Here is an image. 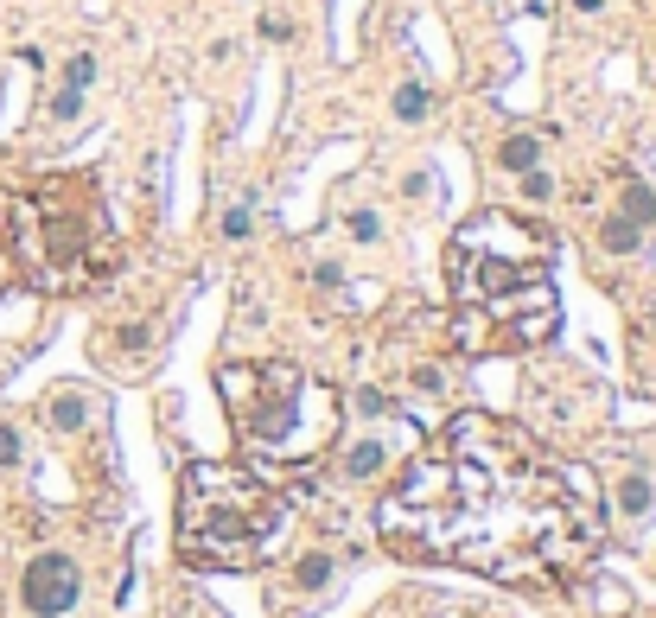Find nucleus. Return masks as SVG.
Instances as JSON below:
<instances>
[{"instance_id":"obj_4","label":"nucleus","mask_w":656,"mask_h":618,"mask_svg":"<svg viewBox=\"0 0 656 618\" xmlns=\"http://www.w3.org/2000/svg\"><path fill=\"white\" fill-rule=\"evenodd\" d=\"M223 408H230V434L243 440L255 466H319L338 446L344 427V396L319 383L300 364H223L217 370Z\"/></svg>"},{"instance_id":"obj_20","label":"nucleus","mask_w":656,"mask_h":618,"mask_svg":"<svg viewBox=\"0 0 656 618\" xmlns=\"http://www.w3.org/2000/svg\"><path fill=\"white\" fill-rule=\"evenodd\" d=\"M77 115H83V90H71V83H58V96H51V122H77Z\"/></svg>"},{"instance_id":"obj_16","label":"nucleus","mask_w":656,"mask_h":618,"mask_svg":"<svg viewBox=\"0 0 656 618\" xmlns=\"http://www.w3.org/2000/svg\"><path fill=\"white\" fill-rule=\"evenodd\" d=\"M344 236H351V243H364V249H376V243H383V217H376L370 204H364V211L344 217Z\"/></svg>"},{"instance_id":"obj_24","label":"nucleus","mask_w":656,"mask_h":618,"mask_svg":"<svg viewBox=\"0 0 656 618\" xmlns=\"http://www.w3.org/2000/svg\"><path fill=\"white\" fill-rule=\"evenodd\" d=\"M262 39H268V45H281V39H293V26L281 20V13H262Z\"/></svg>"},{"instance_id":"obj_23","label":"nucleus","mask_w":656,"mask_h":618,"mask_svg":"<svg viewBox=\"0 0 656 618\" xmlns=\"http://www.w3.org/2000/svg\"><path fill=\"white\" fill-rule=\"evenodd\" d=\"M7 466H20V434L0 421V472H7Z\"/></svg>"},{"instance_id":"obj_26","label":"nucleus","mask_w":656,"mask_h":618,"mask_svg":"<svg viewBox=\"0 0 656 618\" xmlns=\"http://www.w3.org/2000/svg\"><path fill=\"white\" fill-rule=\"evenodd\" d=\"M574 7H580V13H593V7H599V0H574Z\"/></svg>"},{"instance_id":"obj_11","label":"nucleus","mask_w":656,"mask_h":618,"mask_svg":"<svg viewBox=\"0 0 656 618\" xmlns=\"http://www.w3.org/2000/svg\"><path fill=\"white\" fill-rule=\"evenodd\" d=\"M599 243H606L612 255H631L637 243H644V223H631L625 211H606V223H599Z\"/></svg>"},{"instance_id":"obj_9","label":"nucleus","mask_w":656,"mask_h":618,"mask_svg":"<svg viewBox=\"0 0 656 618\" xmlns=\"http://www.w3.org/2000/svg\"><path fill=\"white\" fill-rule=\"evenodd\" d=\"M491 166L497 173H529V166H542V134H510V141H497V153H491Z\"/></svg>"},{"instance_id":"obj_12","label":"nucleus","mask_w":656,"mask_h":618,"mask_svg":"<svg viewBox=\"0 0 656 618\" xmlns=\"http://www.w3.org/2000/svg\"><path fill=\"white\" fill-rule=\"evenodd\" d=\"M389 115L402 128H414V122H427V83H402V90L389 96Z\"/></svg>"},{"instance_id":"obj_19","label":"nucleus","mask_w":656,"mask_h":618,"mask_svg":"<svg viewBox=\"0 0 656 618\" xmlns=\"http://www.w3.org/2000/svg\"><path fill=\"white\" fill-rule=\"evenodd\" d=\"M249 230H255V204H249V198H236L230 211H223V236H230V243H243Z\"/></svg>"},{"instance_id":"obj_25","label":"nucleus","mask_w":656,"mask_h":618,"mask_svg":"<svg viewBox=\"0 0 656 618\" xmlns=\"http://www.w3.org/2000/svg\"><path fill=\"white\" fill-rule=\"evenodd\" d=\"M13 287V249H7V230H0V294Z\"/></svg>"},{"instance_id":"obj_8","label":"nucleus","mask_w":656,"mask_h":618,"mask_svg":"<svg viewBox=\"0 0 656 618\" xmlns=\"http://www.w3.org/2000/svg\"><path fill=\"white\" fill-rule=\"evenodd\" d=\"M96 415V396H83V389H51V402H45V421H51V434H83Z\"/></svg>"},{"instance_id":"obj_21","label":"nucleus","mask_w":656,"mask_h":618,"mask_svg":"<svg viewBox=\"0 0 656 618\" xmlns=\"http://www.w3.org/2000/svg\"><path fill=\"white\" fill-rule=\"evenodd\" d=\"M64 83H71V90H90V83H96V58H90V51H77V58L64 64Z\"/></svg>"},{"instance_id":"obj_7","label":"nucleus","mask_w":656,"mask_h":618,"mask_svg":"<svg viewBox=\"0 0 656 618\" xmlns=\"http://www.w3.org/2000/svg\"><path fill=\"white\" fill-rule=\"evenodd\" d=\"M408 446H421V440H414V427H402V421L383 427V421H376L370 434H357V440L338 453V478H344V485H370V478H383L395 459L408 453Z\"/></svg>"},{"instance_id":"obj_18","label":"nucleus","mask_w":656,"mask_h":618,"mask_svg":"<svg viewBox=\"0 0 656 618\" xmlns=\"http://www.w3.org/2000/svg\"><path fill=\"white\" fill-rule=\"evenodd\" d=\"M523 179V204H548L555 198V173H548V166H529V173H516Z\"/></svg>"},{"instance_id":"obj_3","label":"nucleus","mask_w":656,"mask_h":618,"mask_svg":"<svg viewBox=\"0 0 656 618\" xmlns=\"http://www.w3.org/2000/svg\"><path fill=\"white\" fill-rule=\"evenodd\" d=\"M0 230L13 249V274L39 294H83L96 274L115 268V230L96 173H45L0 211Z\"/></svg>"},{"instance_id":"obj_2","label":"nucleus","mask_w":656,"mask_h":618,"mask_svg":"<svg viewBox=\"0 0 656 618\" xmlns=\"http://www.w3.org/2000/svg\"><path fill=\"white\" fill-rule=\"evenodd\" d=\"M548 249L555 236L504 204H485L453 230L446 281H453V345L465 357L529 351L555 332L561 313L548 287Z\"/></svg>"},{"instance_id":"obj_10","label":"nucleus","mask_w":656,"mask_h":618,"mask_svg":"<svg viewBox=\"0 0 656 618\" xmlns=\"http://www.w3.org/2000/svg\"><path fill=\"white\" fill-rule=\"evenodd\" d=\"M332 580H338V555H325V548L293 561V593H325Z\"/></svg>"},{"instance_id":"obj_22","label":"nucleus","mask_w":656,"mask_h":618,"mask_svg":"<svg viewBox=\"0 0 656 618\" xmlns=\"http://www.w3.org/2000/svg\"><path fill=\"white\" fill-rule=\"evenodd\" d=\"M313 287H319V294H338V287H344V268H338V262H313Z\"/></svg>"},{"instance_id":"obj_6","label":"nucleus","mask_w":656,"mask_h":618,"mask_svg":"<svg viewBox=\"0 0 656 618\" xmlns=\"http://www.w3.org/2000/svg\"><path fill=\"white\" fill-rule=\"evenodd\" d=\"M83 599V568L71 555H32L26 561V574H20V606L32 612V618H64Z\"/></svg>"},{"instance_id":"obj_14","label":"nucleus","mask_w":656,"mask_h":618,"mask_svg":"<svg viewBox=\"0 0 656 618\" xmlns=\"http://www.w3.org/2000/svg\"><path fill=\"white\" fill-rule=\"evenodd\" d=\"M344 415H357V421H389V415H395V402L383 396V389H357V396L344 402Z\"/></svg>"},{"instance_id":"obj_17","label":"nucleus","mask_w":656,"mask_h":618,"mask_svg":"<svg viewBox=\"0 0 656 618\" xmlns=\"http://www.w3.org/2000/svg\"><path fill=\"white\" fill-rule=\"evenodd\" d=\"M434 192H446V185H440V173H434V166H421V173H408V179H402V198H408V204H427V198H434Z\"/></svg>"},{"instance_id":"obj_15","label":"nucleus","mask_w":656,"mask_h":618,"mask_svg":"<svg viewBox=\"0 0 656 618\" xmlns=\"http://www.w3.org/2000/svg\"><path fill=\"white\" fill-rule=\"evenodd\" d=\"M618 504H625V517H650V510H656V485H650V478H625V491H618Z\"/></svg>"},{"instance_id":"obj_1","label":"nucleus","mask_w":656,"mask_h":618,"mask_svg":"<svg viewBox=\"0 0 656 618\" xmlns=\"http://www.w3.org/2000/svg\"><path fill=\"white\" fill-rule=\"evenodd\" d=\"M376 529L402 561H440L504 587H561L606 542L599 491L504 415H453L414 446L376 504Z\"/></svg>"},{"instance_id":"obj_5","label":"nucleus","mask_w":656,"mask_h":618,"mask_svg":"<svg viewBox=\"0 0 656 618\" xmlns=\"http://www.w3.org/2000/svg\"><path fill=\"white\" fill-rule=\"evenodd\" d=\"M293 497L268 485L262 466H223V459H192L179 472V555L211 574L262 568L274 536L287 529Z\"/></svg>"},{"instance_id":"obj_13","label":"nucleus","mask_w":656,"mask_h":618,"mask_svg":"<svg viewBox=\"0 0 656 618\" xmlns=\"http://www.w3.org/2000/svg\"><path fill=\"white\" fill-rule=\"evenodd\" d=\"M618 211H625L631 223H644V230H650V223H656V192H650L644 179H631V185H625V198H618Z\"/></svg>"}]
</instances>
